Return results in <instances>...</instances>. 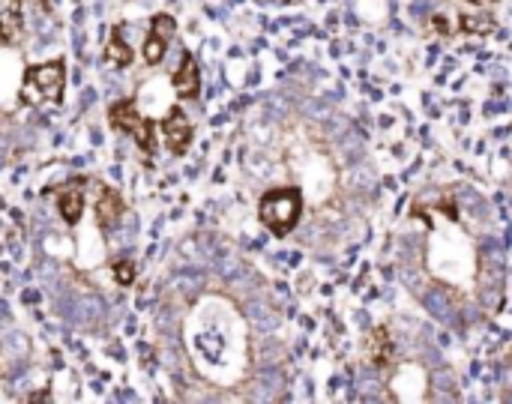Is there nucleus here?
Masks as SVG:
<instances>
[{"label": "nucleus", "mask_w": 512, "mask_h": 404, "mask_svg": "<svg viewBox=\"0 0 512 404\" xmlns=\"http://www.w3.org/2000/svg\"><path fill=\"white\" fill-rule=\"evenodd\" d=\"M303 213V195L297 186H282V189H270L261 201H258V219L264 222V228L276 237H288Z\"/></svg>", "instance_id": "1"}, {"label": "nucleus", "mask_w": 512, "mask_h": 404, "mask_svg": "<svg viewBox=\"0 0 512 404\" xmlns=\"http://www.w3.org/2000/svg\"><path fill=\"white\" fill-rule=\"evenodd\" d=\"M63 90H66V66L63 60H48V63H36L24 69L21 78V99L30 105H60L63 102Z\"/></svg>", "instance_id": "2"}, {"label": "nucleus", "mask_w": 512, "mask_h": 404, "mask_svg": "<svg viewBox=\"0 0 512 404\" xmlns=\"http://www.w3.org/2000/svg\"><path fill=\"white\" fill-rule=\"evenodd\" d=\"M108 123L114 132H126L135 138V144L144 150V153H153L156 150V123L150 117H141L138 114V105L135 99H120L108 108Z\"/></svg>", "instance_id": "3"}, {"label": "nucleus", "mask_w": 512, "mask_h": 404, "mask_svg": "<svg viewBox=\"0 0 512 404\" xmlns=\"http://www.w3.org/2000/svg\"><path fill=\"white\" fill-rule=\"evenodd\" d=\"M174 27H177V21H174L168 12L153 15V21H150V33H147V39H144V48H141V54H144V63H147V66H159V63L165 60V51H168L171 36H174Z\"/></svg>", "instance_id": "4"}, {"label": "nucleus", "mask_w": 512, "mask_h": 404, "mask_svg": "<svg viewBox=\"0 0 512 404\" xmlns=\"http://www.w3.org/2000/svg\"><path fill=\"white\" fill-rule=\"evenodd\" d=\"M159 129H162L165 147H168L174 156H183V153L189 150V144H192V123H189V117H186V111H183L180 105H174V108L162 117Z\"/></svg>", "instance_id": "5"}, {"label": "nucleus", "mask_w": 512, "mask_h": 404, "mask_svg": "<svg viewBox=\"0 0 512 404\" xmlns=\"http://www.w3.org/2000/svg\"><path fill=\"white\" fill-rule=\"evenodd\" d=\"M96 201H93V216H96V225H99V231H111L117 222H120V216H123V210H126V204H123V198H120V192L117 189H111V186H105V183H96Z\"/></svg>", "instance_id": "6"}, {"label": "nucleus", "mask_w": 512, "mask_h": 404, "mask_svg": "<svg viewBox=\"0 0 512 404\" xmlns=\"http://www.w3.org/2000/svg\"><path fill=\"white\" fill-rule=\"evenodd\" d=\"M171 87H174V93L180 99H195L201 93V69H198V63H195V57L189 51L180 57V66L171 75Z\"/></svg>", "instance_id": "7"}, {"label": "nucleus", "mask_w": 512, "mask_h": 404, "mask_svg": "<svg viewBox=\"0 0 512 404\" xmlns=\"http://www.w3.org/2000/svg\"><path fill=\"white\" fill-rule=\"evenodd\" d=\"M24 30V6L21 0H0V48L15 45Z\"/></svg>", "instance_id": "8"}, {"label": "nucleus", "mask_w": 512, "mask_h": 404, "mask_svg": "<svg viewBox=\"0 0 512 404\" xmlns=\"http://www.w3.org/2000/svg\"><path fill=\"white\" fill-rule=\"evenodd\" d=\"M54 195V204H57V213L66 225H78L81 222V213H84V192L78 189V183H66L60 189H51Z\"/></svg>", "instance_id": "9"}, {"label": "nucleus", "mask_w": 512, "mask_h": 404, "mask_svg": "<svg viewBox=\"0 0 512 404\" xmlns=\"http://www.w3.org/2000/svg\"><path fill=\"white\" fill-rule=\"evenodd\" d=\"M366 354H369V363L372 366H378V369H387L390 366V360H393V339H390L387 327H375L369 333Z\"/></svg>", "instance_id": "10"}, {"label": "nucleus", "mask_w": 512, "mask_h": 404, "mask_svg": "<svg viewBox=\"0 0 512 404\" xmlns=\"http://www.w3.org/2000/svg\"><path fill=\"white\" fill-rule=\"evenodd\" d=\"M105 60H108L111 66H129V63L135 60V51H132V48H129V42L120 36V27H114V30H111V36H108Z\"/></svg>", "instance_id": "11"}, {"label": "nucleus", "mask_w": 512, "mask_h": 404, "mask_svg": "<svg viewBox=\"0 0 512 404\" xmlns=\"http://www.w3.org/2000/svg\"><path fill=\"white\" fill-rule=\"evenodd\" d=\"M108 267H111V276L120 288H129L135 282V261L132 258H114Z\"/></svg>", "instance_id": "12"}, {"label": "nucleus", "mask_w": 512, "mask_h": 404, "mask_svg": "<svg viewBox=\"0 0 512 404\" xmlns=\"http://www.w3.org/2000/svg\"><path fill=\"white\" fill-rule=\"evenodd\" d=\"M492 27H495V18H489V15H462L465 33H489Z\"/></svg>", "instance_id": "13"}, {"label": "nucleus", "mask_w": 512, "mask_h": 404, "mask_svg": "<svg viewBox=\"0 0 512 404\" xmlns=\"http://www.w3.org/2000/svg\"><path fill=\"white\" fill-rule=\"evenodd\" d=\"M435 27H438L441 33H450V21H447V18H441V15H435Z\"/></svg>", "instance_id": "14"}, {"label": "nucleus", "mask_w": 512, "mask_h": 404, "mask_svg": "<svg viewBox=\"0 0 512 404\" xmlns=\"http://www.w3.org/2000/svg\"><path fill=\"white\" fill-rule=\"evenodd\" d=\"M471 3H477V6H492V3H498V0H471Z\"/></svg>", "instance_id": "15"}]
</instances>
